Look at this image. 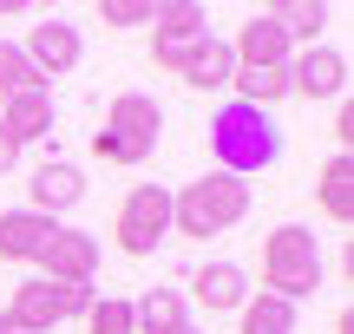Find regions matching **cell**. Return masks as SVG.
<instances>
[{
  "instance_id": "cell-9",
  "label": "cell",
  "mask_w": 354,
  "mask_h": 334,
  "mask_svg": "<svg viewBox=\"0 0 354 334\" xmlns=\"http://www.w3.org/2000/svg\"><path fill=\"white\" fill-rule=\"evenodd\" d=\"M289 92H302V99H342L348 92V52L342 46H302L289 52Z\"/></svg>"
},
{
  "instance_id": "cell-22",
  "label": "cell",
  "mask_w": 354,
  "mask_h": 334,
  "mask_svg": "<svg viewBox=\"0 0 354 334\" xmlns=\"http://www.w3.org/2000/svg\"><path fill=\"white\" fill-rule=\"evenodd\" d=\"M13 92H46V79L33 72V59L13 39H0V99H13Z\"/></svg>"
},
{
  "instance_id": "cell-1",
  "label": "cell",
  "mask_w": 354,
  "mask_h": 334,
  "mask_svg": "<svg viewBox=\"0 0 354 334\" xmlns=\"http://www.w3.org/2000/svg\"><path fill=\"white\" fill-rule=\"evenodd\" d=\"M210 151L223 177H250V170H276L282 164V125L276 112H256V105L230 99L210 118Z\"/></svg>"
},
{
  "instance_id": "cell-13",
  "label": "cell",
  "mask_w": 354,
  "mask_h": 334,
  "mask_svg": "<svg viewBox=\"0 0 354 334\" xmlns=\"http://www.w3.org/2000/svg\"><path fill=\"white\" fill-rule=\"evenodd\" d=\"M230 52H236V66H289V33L276 26V13H250V20L236 26V39H230Z\"/></svg>"
},
{
  "instance_id": "cell-29",
  "label": "cell",
  "mask_w": 354,
  "mask_h": 334,
  "mask_svg": "<svg viewBox=\"0 0 354 334\" xmlns=\"http://www.w3.org/2000/svg\"><path fill=\"white\" fill-rule=\"evenodd\" d=\"M0 334H13V328H7V322H0Z\"/></svg>"
},
{
  "instance_id": "cell-3",
  "label": "cell",
  "mask_w": 354,
  "mask_h": 334,
  "mask_svg": "<svg viewBox=\"0 0 354 334\" xmlns=\"http://www.w3.org/2000/svg\"><path fill=\"white\" fill-rule=\"evenodd\" d=\"M158 138H165V105L151 99V92H118L112 105H105V125L92 131V157L99 164H145V157L158 151Z\"/></svg>"
},
{
  "instance_id": "cell-2",
  "label": "cell",
  "mask_w": 354,
  "mask_h": 334,
  "mask_svg": "<svg viewBox=\"0 0 354 334\" xmlns=\"http://www.w3.org/2000/svg\"><path fill=\"white\" fill-rule=\"evenodd\" d=\"M250 217V184L243 177H223V170H203L197 184L171 190V230L190 236V243H210V236L236 230Z\"/></svg>"
},
{
  "instance_id": "cell-26",
  "label": "cell",
  "mask_w": 354,
  "mask_h": 334,
  "mask_svg": "<svg viewBox=\"0 0 354 334\" xmlns=\"http://www.w3.org/2000/svg\"><path fill=\"white\" fill-rule=\"evenodd\" d=\"M13 164H20V144H13V138H7V131H0V177H7V170H13Z\"/></svg>"
},
{
  "instance_id": "cell-11",
  "label": "cell",
  "mask_w": 354,
  "mask_h": 334,
  "mask_svg": "<svg viewBox=\"0 0 354 334\" xmlns=\"http://www.w3.org/2000/svg\"><path fill=\"white\" fill-rule=\"evenodd\" d=\"M92 269H99V236H86V230H59L39 256L46 282H92Z\"/></svg>"
},
{
  "instance_id": "cell-5",
  "label": "cell",
  "mask_w": 354,
  "mask_h": 334,
  "mask_svg": "<svg viewBox=\"0 0 354 334\" xmlns=\"http://www.w3.org/2000/svg\"><path fill=\"white\" fill-rule=\"evenodd\" d=\"M165 236H171V190L165 184H131L125 204H118L112 243L125 249V256H158Z\"/></svg>"
},
{
  "instance_id": "cell-23",
  "label": "cell",
  "mask_w": 354,
  "mask_h": 334,
  "mask_svg": "<svg viewBox=\"0 0 354 334\" xmlns=\"http://www.w3.org/2000/svg\"><path fill=\"white\" fill-rule=\"evenodd\" d=\"M86 334H131V302L125 295H92V308L79 315Z\"/></svg>"
},
{
  "instance_id": "cell-28",
  "label": "cell",
  "mask_w": 354,
  "mask_h": 334,
  "mask_svg": "<svg viewBox=\"0 0 354 334\" xmlns=\"http://www.w3.org/2000/svg\"><path fill=\"white\" fill-rule=\"evenodd\" d=\"M171 334H197V328H190V322H184V328H171Z\"/></svg>"
},
{
  "instance_id": "cell-25",
  "label": "cell",
  "mask_w": 354,
  "mask_h": 334,
  "mask_svg": "<svg viewBox=\"0 0 354 334\" xmlns=\"http://www.w3.org/2000/svg\"><path fill=\"white\" fill-rule=\"evenodd\" d=\"M335 144H342V151L354 144V105L348 99H342V112H335Z\"/></svg>"
},
{
  "instance_id": "cell-7",
  "label": "cell",
  "mask_w": 354,
  "mask_h": 334,
  "mask_svg": "<svg viewBox=\"0 0 354 334\" xmlns=\"http://www.w3.org/2000/svg\"><path fill=\"white\" fill-rule=\"evenodd\" d=\"M20 52L33 59V72H39V79H66L79 59H86V39H79V26L66 20V13H39V20L26 26Z\"/></svg>"
},
{
  "instance_id": "cell-20",
  "label": "cell",
  "mask_w": 354,
  "mask_h": 334,
  "mask_svg": "<svg viewBox=\"0 0 354 334\" xmlns=\"http://www.w3.org/2000/svg\"><path fill=\"white\" fill-rule=\"evenodd\" d=\"M236 334H295V302L282 295H250L236 308Z\"/></svg>"
},
{
  "instance_id": "cell-21",
  "label": "cell",
  "mask_w": 354,
  "mask_h": 334,
  "mask_svg": "<svg viewBox=\"0 0 354 334\" xmlns=\"http://www.w3.org/2000/svg\"><path fill=\"white\" fill-rule=\"evenodd\" d=\"M276 26L282 33H289V46L295 39H302V46H322V26H328V7H322V0H276Z\"/></svg>"
},
{
  "instance_id": "cell-6",
  "label": "cell",
  "mask_w": 354,
  "mask_h": 334,
  "mask_svg": "<svg viewBox=\"0 0 354 334\" xmlns=\"http://www.w3.org/2000/svg\"><path fill=\"white\" fill-rule=\"evenodd\" d=\"M151 66L171 72V79H184L190 92H216V86H230V72H236V52H230V39H216V33L190 39V46H158L151 39Z\"/></svg>"
},
{
  "instance_id": "cell-15",
  "label": "cell",
  "mask_w": 354,
  "mask_h": 334,
  "mask_svg": "<svg viewBox=\"0 0 354 334\" xmlns=\"http://www.w3.org/2000/svg\"><path fill=\"white\" fill-rule=\"evenodd\" d=\"M0 131H7L13 144H33L53 131V92H13V99H0Z\"/></svg>"
},
{
  "instance_id": "cell-8",
  "label": "cell",
  "mask_w": 354,
  "mask_h": 334,
  "mask_svg": "<svg viewBox=\"0 0 354 334\" xmlns=\"http://www.w3.org/2000/svg\"><path fill=\"white\" fill-rule=\"evenodd\" d=\"M0 322L13 334H53L66 322V282H46V275H33V282L13 288V302L0 308Z\"/></svg>"
},
{
  "instance_id": "cell-27",
  "label": "cell",
  "mask_w": 354,
  "mask_h": 334,
  "mask_svg": "<svg viewBox=\"0 0 354 334\" xmlns=\"http://www.w3.org/2000/svg\"><path fill=\"white\" fill-rule=\"evenodd\" d=\"M13 13H20V7H13V0H0V20H13Z\"/></svg>"
},
{
  "instance_id": "cell-19",
  "label": "cell",
  "mask_w": 354,
  "mask_h": 334,
  "mask_svg": "<svg viewBox=\"0 0 354 334\" xmlns=\"http://www.w3.org/2000/svg\"><path fill=\"white\" fill-rule=\"evenodd\" d=\"M230 86H236V99L256 105V112H276V105L289 99V72H282V66H236Z\"/></svg>"
},
{
  "instance_id": "cell-24",
  "label": "cell",
  "mask_w": 354,
  "mask_h": 334,
  "mask_svg": "<svg viewBox=\"0 0 354 334\" xmlns=\"http://www.w3.org/2000/svg\"><path fill=\"white\" fill-rule=\"evenodd\" d=\"M158 0H99V20L105 26H151Z\"/></svg>"
},
{
  "instance_id": "cell-10",
  "label": "cell",
  "mask_w": 354,
  "mask_h": 334,
  "mask_svg": "<svg viewBox=\"0 0 354 334\" xmlns=\"http://www.w3.org/2000/svg\"><path fill=\"white\" fill-rule=\"evenodd\" d=\"M79 204H86V170H79V164H39L33 170V184H26V210H39V217L59 223L66 210H79Z\"/></svg>"
},
{
  "instance_id": "cell-18",
  "label": "cell",
  "mask_w": 354,
  "mask_h": 334,
  "mask_svg": "<svg viewBox=\"0 0 354 334\" xmlns=\"http://www.w3.org/2000/svg\"><path fill=\"white\" fill-rule=\"evenodd\" d=\"M184 322L190 315H184V295H177V288H145V295L131 302V334H171Z\"/></svg>"
},
{
  "instance_id": "cell-14",
  "label": "cell",
  "mask_w": 354,
  "mask_h": 334,
  "mask_svg": "<svg viewBox=\"0 0 354 334\" xmlns=\"http://www.w3.org/2000/svg\"><path fill=\"white\" fill-rule=\"evenodd\" d=\"M190 295H197L210 315H236L243 302H250V275H243L236 262H203V269L190 275Z\"/></svg>"
},
{
  "instance_id": "cell-16",
  "label": "cell",
  "mask_w": 354,
  "mask_h": 334,
  "mask_svg": "<svg viewBox=\"0 0 354 334\" xmlns=\"http://www.w3.org/2000/svg\"><path fill=\"white\" fill-rule=\"evenodd\" d=\"M315 204H322V217L328 223H354V157L348 151H335L328 164H322V177H315Z\"/></svg>"
},
{
  "instance_id": "cell-4",
  "label": "cell",
  "mask_w": 354,
  "mask_h": 334,
  "mask_svg": "<svg viewBox=\"0 0 354 334\" xmlns=\"http://www.w3.org/2000/svg\"><path fill=\"white\" fill-rule=\"evenodd\" d=\"M322 288V249H315V230L308 223H276L263 236V295H282V302H302Z\"/></svg>"
},
{
  "instance_id": "cell-12",
  "label": "cell",
  "mask_w": 354,
  "mask_h": 334,
  "mask_svg": "<svg viewBox=\"0 0 354 334\" xmlns=\"http://www.w3.org/2000/svg\"><path fill=\"white\" fill-rule=\"evenodd\" d=\"M59 230L66 223L39 217V210H7V217H0V262H39Z\"/></svg>"
},
{
  "instance_id": "cell-17",
  "label": "cell",
  "mask_w": 354,
  "mask_h": 334,
  "mask_svg": "<svg viewBox=\"0 0 354 334\" xmlns=\"http://www.w3.org/2000/svg\"><path fill=\"white\" fill-rule=\"evenodd\" d=\"M151 26H158V46H190V39L210 33V7H197V0H158Z\"/></svg>"
}]
</instances>
